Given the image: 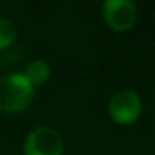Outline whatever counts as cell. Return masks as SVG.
Returning <instances> with one entry per match:
<instances>
[{
	"label": "cell",
	"mask_w": 155,
	"mask_h": 155,
	"mask_svg": "<svg viewBox=\"0 0 155 155\" xmlns=\"http://www.w3.org/2000/svg\"><path fill=\"white\" fill-rule=\"evenodd\" d=\"M64 148L62 134L47 125L34 128L24 142V155H64Z\"/></svg>",
	"instance_id": "7a4b0ae2"
},
{
	"label": "cell",
	"mask_w": 155,
	"mask_h": 155,
	"mask_svg": "<svg viewBox=\"0 0 155 155\" xmlns=\"http://www.w3.org/2000/svg\"><path fill=\"white\" fill-rule=\"evenodd\" d=\"M24 75L27 77V80L30 82L34 87H42L45 85L52 77V67L48 62L42 60V58H37V60H32L30 64L27 65Z\"/></svg>",
	"instance_id": "5b68a950"
},
{
	"label": "cell",
	"mask_w": 155,
	"mask_h": 155,
	"mask_svg": "<svg viewBox=\"0 0 155 155\" xmlns=\"http://www.w3.org/2000/svg\"><path fill=\"white\" fill-rule=\"evenodd\" d=\"M108 114L118 125H132L142 115V100L130 88L118 90L108 102Z\"/></svg>",
	"instance_id": "3957f363"
},
{
	"label": "cell",
	"mask_w": 155,
	"mask_h": 155,
	"mask_svg": "<svg viewBox=\"0 0 155 155\" xmlns=\"http://www.w3.org/2000/svg\"><path fill=\"white\" fill-rule=\"evenodd\" d=\"M18 37V27L12 18H0V50H7Z\"/></svg>",
	"instance_id": "8992f818"
},
{
	"label": "cell",
	"mask_w": 155,
	"mask_h": 155,
	"mask_svg": "<svg viewBox=\"0 0 155 155\" xmlns=\"http://www.w3.org/2000/svg\"><path fill=\"white\" fill-rule=\"evenodd\" d=\"M35 97V87L24 74H7L0 77V112L18 114L27 110Z\"/></svg>",
	"instance_id": "6da1fadb"
},
{
	"label": "cell",
	"mask_w": 155,
	"mask_h": 155,
	"mask_svg": "<svg viewBox=\"0 0 155 155\" xmlns=\"http://www.w3.org/2000/svg\"><path fill=\"white\" fill-rule=\"evenodd\" d=\"M102 15L112 30L127 32L137 22V7L130 0H107L102 5Z\"/></svg>",
	"instance_id": "277c9868"
}]
</instances>
